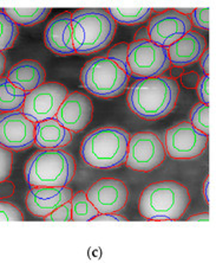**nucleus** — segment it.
Instances as JSON below:
<instances>
[{"instance_id": "nucleus-1", "label": "nucleus", "mask_w": 216, "mask_h": 263, "mask_svg": "<svg viewBox=\"0 0 216 263\" xmlns=\"http://www.w3.org/2000/svg\"><path fill=\"white\" fill-rule=\"evenodd\" d=\"M180 87L171 77L140 79L130 87L126 102L137 117L159 120L170 114L179 100Z\"/></svg>"}, {"instance_id": "nucleus-2", "label": "nucleus", "mask_w": 216, "mask_h": 263, "mask_svg": "<svg viewBox=\"0 0 216 263\" xmlns=\"http://www.w3.org/2000/svg\"><path fill=\"white\" fill-rule=\"evenodd\" d=\"M116 22L105 9H80L72 13L73 48L79 55H90L113 42Z\"/></svg>"}, {"instance_id": "nucleus-3", "label": "nucleus", "mask_w": 216, "mask_h": 263, "mask_svg": "<svg viewBox=\"0 0 216 263\" xmlns=\"http://www.w3.org/2000/svg\"><path fill=\"white\" fill-rule=\"evenodd\" d=\"M190 204L188 187L177 181H159L146 186L142 192L140 214L153 220L180 219Z\"/></svg>"}, {"instance_id": "nucleus-4", "label": "nucleus", "mask_w": 216, "mask_h": 263, "mask_svg": "<svg viewBox=\"0 0 216 263\" xmlns=\"http://www.w3.org/2000/svg\"><path fill=\"white\" fill-rule=\"evenodd\" d=\"M130 134L118 127H102L83 140L80 156L95 168H116L125 164Z\"/></svg>"}, {"instance_id": "nucleus-5", "label": "nucleus", "mask_w": 216, "mask_h": 263, "mask_svg": "<svg viewBox=\"0 0 216 263\" xmlns=\"http://www.w3.org/2000/svg\"><path fill=\"white\" fill-rule=\"evenodd\" d=\"M76 173V161L61 149H41L25 165V178L30 186H67Z\"/></svg>"}, {"instance_id": "nucleus-6", "label": "nucleus", "mask_w": 216, "mask_h": 263, "mask_svg": "<svg viewBox=\"0 0 216 263\" xmlns=\"http://www.w3.org/2000/svg\"><path fill=\"white\" fill-rule=\"evenodd\" d=\"M130 76L107 57H96L84 65L80 82L90 94L102 99L121 96L128 88Z\"/></svg>"}, {"instance_id": "nucleus-7", "label": "nucleus", "mask_w": 216, "mask_h": 263, "mask_svg": "<svg viewBox=\"0 0 216 263\" xmlns=\"http://www.w3.org/2000/svg\"><path fill=\"white\" fill-rule=\"evenodd\" d=\"M128 64L135 79L161 76L170 69L168 49L152 41L133 42L129 44Z\"/></svg>"}, {"instance_id": "nucleus-8", "label": "nucleus", "mask_w": 216, "mask_h": 263, "mask_svg": "<svg viewBox=\"0 0 216 263\" xmlns=\"http://www.w3.org/2000/svg\"><path fill=\"white\" fill-rule=\"evenodd\" d=\"M69 94L59 82H45L26 94L21 113L34 123L55 119L60 104Z\"/></svg>"}, {"instance_id": "nucleus-9", "label": "nucleus", "mask_w": 216, "mask_h": 263, "mask_svg": "<svg viewBox=\"0 0 216 263\" xmlns=\"http://www.w3.org/2000/svg\"><path fill=\"white\" fill-rule=\"evenodd\" d=\"M165 159V147L159 135L140 132L130 137L125 164L138 172H152Z\"/></svg>"}, {"instance_id": "nucleus-10", "label": "nucleus", "mask_w": 216, "mask_h": 263, "mask_svg": "<svg viewBox=\"0 0 216 263\" xmlns=\"http://www.w3.org/2000/svg\"><path fill=\"white\" fill-rule=\"evenodd\" d=\"M207 145L208 135L189 122H181L165 134V152L172 159H194L201 156Z\"/></svg>"}, {"instance_id": "nucleus-11", "label": "nucleus", "mask_w": 216, "mask_h": 263, "mask_svg": "<svg viewBox=\"0 0 216 263\" xmlns=\"http://www.w3.org/2000/svg\"><path fill=\"white\" fill-rule=\"evenodd\" d=\"M36 140V123L21 111L0 114V146L14 152L28 149Z\"/></svg>"}, {"instance_id": "nucleus-12", "label": "nucleus", "mask_w": 216, "mask_h": 263, "mask_svg": "<svg viewBox=\"0 0 216 263\" xmlns=\"http://www.w3.org/2000/svg\"><path fill=\"white\" fill-rule=\"evenodd\" d=\"M191 26L188 15L181 14L175 10H165L150 21L148 26L150 41L163 48H169L191 31Z\"/></svg>"}, {"instance_id": "nucleus-13", "label": "nucleus", "mask_w": 216, "mask_h": 263, "mask_svg": "<svg viewBox=\"0 0 216 263\" xmlns=\"http://www.w3.org/2000/svg\"><path fill=\"white\" fill-rule=\"evenodd\" d=\"M85 193L98 214H114L122 210L129 197L126 185L115 178H102Z\"/></svg>"}, {"instance_id": "nucleus-14", "label": "nucleus", "mask_w": 216, "mask_h": 263, "mask_svg": "<svg viewBox=\"0 0 216 263\" xmlns=\"http://www.w3.org/2000/svg\"><path fill=\"white\" fill-rule=\"evenodd\" d=\"M94 104L87 94L69 92L56 114V120L72 133H79L92 121Z\"/></svg>"}, {"instance_id": "nucleus-15", "label": "nucleus", "mask_w": 216, "mask_h": 263, "mask_svg": "<svg viewBox=\"0 0 216 263\" xmlns=\"http://www.w3.org/2000/svg\"><path fill=\"white\" fill-rule=\"evenodd\" d=\"M72 190L67 186H36L26 195V206L33 216L46 217L64 203L70 202Z\"/></svg>"}, {"instance_id": "nucleus-16", "label": "nucleus", "mask_w": 216, "mask_h": 263, "mask_svg": "<svg viewBox=\"0 0 216 263\" xmlns=\"http://www.w3.org/2000/svg\"><path fill=\"white\" fill-rule=\"evenodd\" d=\"M45 45L58 56L76 53L72 38V14L63 12L52 18L45 29Z\"/></svg>"}, {"instance_id": "nucleus-17", "label": "nucleus", "mask_w": 216, "mask_h": 263, "mask_svg": "<svg viewBox=\"0 0 216 263\" xmlns=\"http://www.w3.org/2000/svg\"><path fill=\"white\" fill-rule=\"evenodd\" d=\"M167 49L170 64L183 68L200 60L207 49V42L201 33L191 30Z\"/></svg>"}, {"instance_id": "nucleus-18", "label": "nucleus", "mask_w": 216, "mask_h": 263, "mask_svg": "<svg viewBox=\"0 0 216 263\" xmlns=\"http://www.w3.org/2000/svg\"><path fill=\"white\" fill-rule=\"evenodd\" d=\"M46 72L39 62L25 60L14 64L7 73V80L23 91L30 92L45 83Z\"/></svg>"}, {"instance_id": "nucleus-19", "label": "nucleus", "mask_w": 216, "mask_h": 263, "mask_svg": "<svg viewBox=\"0 0 216 263\" xmlns=\"http://www.w3.org/2000/svg\"><path fill=\"white\" fill-rule=\"evenodd\" d=\"M73 140V133L56 119L36 123V144L41 149H61Z\"/></svg>"}, {"instance_id": "nucleus-20", "label": "nucleus", "mask_w": 216, "mask_h": 263, "mask_svg": "<svg viewBox=\"0 0 216 263\" xmlns=\"http://www.w3.org/2000/svg\"><path fill=\"white\" fill-rule=\"evenodd\" d=\"M25 98V91L11 83L7 77L0 76V111H19L23 108Z\"/></svg>"}, {"instance_id": "nucleus-21", "label": "nucleus", "mask_w": 216, "mask_h": 263, "mask_svg": "<svg viewBox=\"0 0 216 263\" xmlns=\"http://www.w3.org/2000/svg\"><path fill=\"white\" fill-rule=\"evenodd\" d=\"M107 12L114 18L115 22L124 25L141 24L150 18L153 9L149 7H113Z\"/></svg>"}, {"instance_id": "nucleus-22", "label": "nucleus", "mask_w": 216, "mask_h": 263, "mask_svg": "<svg viewBox=\"0 0 216 263\" xmlns=\"http://www.w3.org/2000/svg\"><path fill=\"white\" fill-rule=\"evenodd\" d=\"M6 15L12 19L15 24L31 26L41 23L48 18L51 12L50 9H20V7H14V9H5L4 10Z\"/></svg>"}, {"instance_id": "nucleus-23", "label": "nucleus", "mask_w": 216, "mask_h": 263, "mask_svg": "<svg viewBox=\"0 0 216 263\" xmlns=\"http://www.w3.org/2000/svg\"><path fill=\"white\" fill-rule=\"evenodd\" d=\"M70 202L72 206V220L87 222V220H92L98 215V211L88 199L85 192H77L72 195Z\"/></svg>"}, {"instance_id": "nucleus-24", "label": "nucleus", "mask_w": 216, "mask_h": 263, "mask_svg": "<svg viewBox=\"0 0 216 263\" xmlns=\"http://www.w3.org/2000/svg\"><path fill=\"white\" fill-rule=\"evenodd\" d=\"M18 34V25L3 10H0V51L12 48Z\"/></svg>"}, {"instance_id": "nucleus-25", "label": "nucleus", "mask_w": 216, "mask_h": 263, "mask_svg": "<svg viewBox=\"0 0 216 263\" xmlns=\"http://www.w3.org/2000/svg\"><path fill=\"white\" fill-rule=\"evenodd\" d=\"M190 123L202 133H209V106L204 103H198L192 108L190 113Z\"/></svg>"}, {"instance_id": "nucleus-26", "label": "nucleus", "mask_w": 216, "mask_h": 263, "mask_svg": "<svg viewBox=\"0 0 216 263\" xmlns=\"http://www.w3.org/2000/svg\"><path fill=\"white\" fill-rule=\"evenodd\" d=\"M128 51L129 44L126 43H118L113 46L106 53V57L111 61H114L116 64H118L123 70H124L129 76H131L129 64H128Z\"/></svg>"}, {"instance_id": "nucleus-27", "label": "nucleus", "mask_w": 216, "mask_h": 263, "mask_svg": "<svg viewBox=\"0 0 216 263\" xmlns=\"http://www.w3.org/2000/svg\"><path fill=\"white\" fill-rule=\"evenodd\" d=\"M23 219H24V216L18 206L7 202L0 203V220L2 222H19Z\"/></svg>"}, {"instance_id": "nucleus-28", "label": "nucleus", "mask_w": 216, "mask_h": 263, "mask_svg": "<svg viewBox=\"0 0 216 263\" xmlns=\"http://www.w3.org/2000/svg\"><path fill=\"white\" fill-rule=\"evenodd\" d=\"M13 154L10 149L0 146V180H7L12 172Z\"/></svg>"}, {"instance_id": "nucleus-29", "label": "nucleus", "mask_w": 216, "mask_h": 263, "mask_svg": "<svg viewBox=\"0 0 216 263\" xmlns=\"http://www.w3.org/2000/svg\"><path fill=\"white\" fill-rule=\"evenodd\" d=\"M46 222H69L72 219L71 202H67L44 217Z\"/></svg>"}, {"instance_id": "nucleus-30", "label": "nucleus", "mask_w": 216, "mask_h": 263, "mask_svg": "<svg viewBox=\"0 0 216 263\" xmlns=\"http://www.w3.org/2000/svg\"><path fill=\"white\" fill-rule=\"evenodd\" d=\"M191 25L194 24L196 28L208 30L209 29V7H202L196 9L191 13Z\"/></svg>"}, {"instance_id": "nucleus-31", "label": "nucleus", "mask_w": 216, "mask_h": 263, "mask_svg": "<svg viewBox=\"0 0 216 263\" xmlns=\"http://www.w3.org/2000/svg\"><path fill=\"white\" fill-rule=\"evenodd\" d=\"M198 94L201 102L204 104L209 103V96H210V82H209V75H204L203 77L199 80L198 86Z\"/></svg>"}, {"instance_id": "nucleus-32", "label": "nucleus", "mask_w": 216, "mask_h": 263, "mask_svg": "<svg viewBox=\"0 0 216 263\" xmlns=\"http://www.w3.org/2000/svg\"><path fill=\"white\" fill-rule=\"evenodd\" d=\"M199 80H200L199 73L195 71L183 73V75L181 76V83H182V86L187 89L196 88V86H198L199 83Z\"/></svg>"}, {"instance_id": "nucleus-33", "label": "nucleus", "mask_w": 216, "mask_h": 263, "mask_svg": "<svg viewBox=\"0 0 216 263\" xmlns=\"http://www.w3.org/2000/svg\"><path fill=\"white\" fill-rule=\"evenodd\" d=\"M15 186L9 180H0V199L10 198L14 195Z\"/></svg>"}, {"instance_id": "nucleus-34", "label": "nucleus", "mask_w": 216, "mask_h": 263, "mask_svg": "<svg viewBox=\"0 0 216 263\" xmlns=\"http://www.w3.org/2000/svg\"><path fill=\"white\" fill-rule=\"evenodd\" d=\"M92 220H96V222H99V220H122V222H124L125 218L114 214H98Z\"/></svg>"}, {"instance_id": "nucleus-35", "label": "nucleus", "mask_w": 216, "mask_h": 263, "mask_svg": "<svg viewBox=\"0 0 216 263\" xmlns=\"http://www.w3.org/2000/svg\"><path fill=\"white\" fill-rule=\"evenodd\" d=\"M134 42H143V41H150V37H149V31L146 26L144 28H141L140 30L137 31L136 33H135V37H134Z\"/></svg>"}, {"instance_id": "nucleus-36", "label": "nucleus", "mask_w": 216, "mask_h": 263, "mask_svg": "<svg viewBox=\"0 0 216 263\" xmlns=\"http://www.w3.org/2000/svg\"><path fill=\"white\" fill-rule=\"evenodd\" d=\"M200 60H201L202 70L206 72V75H208L209 73V51H208V49L204 50V52L200 57Z\"/></svg>"}, {"instance_id": "nucleus-37", "label": "nucleus", "mask_w": 216, "mask_h": 263, "mask_svg": "<svg viewBox=\"0 0 216 263\" xmlns=\"http://www.w3.org/2000/svg\"><path fill=\"white\" fill-rule=\"evenodd\" d=\"M189 220H190V222H192V220H194V222H196V220H199V222H208V220H209V215L207 214H200V215H195V216H191L190 218H189Z\"/></svg>"}, {"instance_id": "nucleus-38", "label": "nucleus", "mask_w": 216, "mask_h": 263, "mask_svg": "<svg viewBox=\"0 0 216 263\" xmlns=\"http://www.w3.org/2000/svg\"><path fill=\"white\" fill-rule=\"evenodd\" d=\"M170 70V75H171V79L176 80L177 77L182 76L183 75V68H180V67H172L169 69Z\"/></svg>"}, {"instance_id": "nucleus-39", "label": "nucleus", "mask_w": 216, "mask_h": 263, "mask_svg": "<svg viewBox=\"0 0 216 263\" xmlns=\"http://www.w3.org/2000/svg\"><path fill=\"white\" fill-rule=\"evenodd\" d=\"M5 67H6V57L2 51H0V76L4 75Z\"/></svg>"}, {"instance_id": "nucleus-40", "label": "nucleus", "mask_w": 216, "mask_h": 263, "mask_svg": "<svg viewBox=\"0 0 216 263\" xmlns=\"http://www.w3.org/2000/svg\"><path fill=\"white\" fill-rule=\"evenodd\" d=\"M204 198L209 203V179H207L204 183Z\"/></svg>"}, {"instance_id": "nucleus-41", "label": "nucleus", "mask_w": 216, "mask_h": 263, "mask_svg": "<svg viewBox=\"0 0 216 263\" xmlns=\"http://www.w3.org/2000/svg\"><path fill=\"white\" fill-rule=\"evenodd\" d=\"M175 11H177V12L183 14V15H187V14H190L194 12V9H177Z\"/></svg>"}, {"instance_id": "nucleus-42", "label": "nucleus", "mask_w": 216, "mask_h": 263, "mask_svg": "<svg viewBox=\"0 0 216 263\" xmlns=\"http://www.w3.org/2000/svg\"><path fill=\"white\" fill-rule=\"evenodd\" d=\"M153 11H155V12H161V13H163L164 12V9H155V10H153Z\"/></svg>"}]
</instances>
